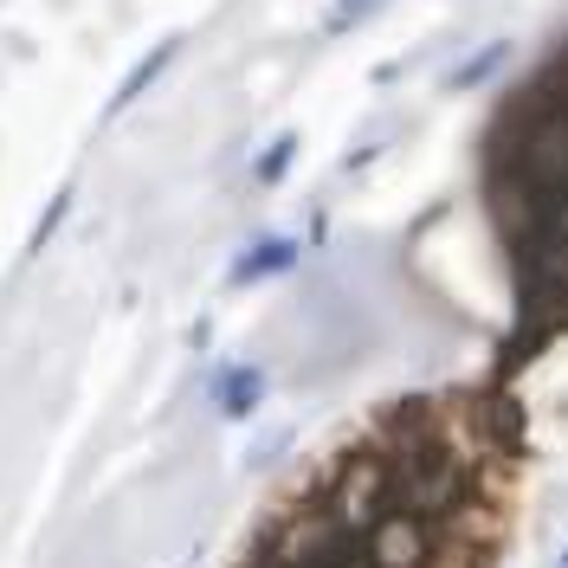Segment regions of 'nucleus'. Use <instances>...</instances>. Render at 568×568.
<instances>
[{"label":"nucleus","instance_id":"1","mask_svg":"<svg viewBox=\"0 0 568 568\" xmlns=\"http://www.w3.org/2000/svg\"><path fill=\"white\" fill-rule=\"evenodd\" d=\"M504 59H510L504 45H485V52H478V59H471L465 71H453V91H471V84H485V78H491V71L504 65Z\"/></svg>","mask_w":568,"mask_h":568},{"label":"nucleus","instance_id":"2","mask_svg":"<svg viewBox=\"0 0 568 568\" xmlns=\"http://www.w3.org/2000/svg\"><path fill=\"white\" fill-rule=\"evenodd\" d=\"M562 568H568V549H562Z\"/></svg>","mask_w":568,"mask_h":568}]
</instances>
